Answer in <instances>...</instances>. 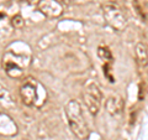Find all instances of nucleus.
<instances>
[{"label":"nucleus","mask_w":148,"mask_h":140,"mask_svg":"<svg viewBox=\"0 0 148 140\" xmlns=\"http://www.w3.org/2000/svg\"><path fill=\"white\" fill-rule=\"evenodd\" d=\"M98 56L101 60H104V61H108V62L112 61V53H111L110 49L106 47V46H99L98 47Z\"/></svg>","instance_id":"nucleus-11"},{"label":"nucleus","mask_w":148,"mask_h":140,"mask_svg":"<svg viewBox=\"0 0 148 140\" xmlns=\"http://www.w3.org/2000/svg\"><path fill=\"white\" fill-rule=\"evenodd\" d=\"M136 61L138 63V67L141 69H146L148 67V51L147 47L143 44H137L135 49Z\"/></svg>","instance_id":"nucleus-9"},{"label":"nucleus","mask_w":148,"mask_h":140,"mask_svg":"<svg viewBox=\"0 0 148 140\" xmlns=\"http://www.w3.org/2000/svg\"><path fill=\"white\" fill-rule=\"evenodd\" d=\"M11 25L15 27V29H21V27L24 26V19L20 15H15L11 19Z\"/></svg>","instance_id":"nucleus-12"},{"label":"nucleus","mask_w":148,"mask_h":140,"mask_svg":"<svg viewBox=\"0 0 148 140\" xmlns=\"http://www.w3.org/2000/svg\"><path fill=\"white\" fill-rule=\"evenodd\" d=\"M103 15L105 21L116 31H123L127 26V17L123 11L115 4L103 5Z\"/></svg>","instance_id":"nucleus-3"},{"label":"nucleus","mask_w":148,"mask_h":140,"mask_svg":"<svg viewBox=\"0 0 148 140\" xmlns=\"http://www.w3.org/2000/svg\"><path fill=\"white\" fill-rule=\"evenodd\" d=\"M20 97L27 107L41 108L47 99V92L38 81L29 78L20 87Z\"/></svg>","instance_id":"nucleus-2"},{"label":"nucleus","mask_w":148,"mask_h":140,"mask_svg":"<svg viewBox=\"0 0 148 140\" xmlns=\"http://www.w3.org/2000/svg\"><path fill=\"white\" fill-rule=\"evenodd\" d=\"M17 133V125L8 114L0 112V135L12 137Z\"/></svg>","instance_id":"nucleus-7"},{"label":"nucleus","mask_w":148,"mask_h":140,"mask_svg":"<svg viewBox=\"0 0 148 140\" xmlns=\"http://www.w3.org/2000/svg\"><path fill=\"white\" fill-rule=\"evenodd\" d=\"M64 110H66L69 128H71L73 134L78 139H82V140H85L89 138L90 130H89V127H88L84 113H83V108L79 102L74 99L69 100Z\"/></svg>","instance_id":"nucleus-1"},{"label":"nucleus","mask_w":148,"mask_h":140,"mask_svg":"<svg viewBox=\"0 0 148 140\" xmlns=\"http://www.w3.org/2000/svg\"><path fill=\"white\" fill-rule=\"evenodd\" d=\"M38 10L47 17H58L63 12V5L57 0H40Z\"/></svg>","instance_id":"nucleus-6"},{"label":"nucleus","mask_w":148,"mask_h":140,"mask_svg":"<svg viewBox=\"0 0 148 140\" xmlns=\"http://www.w3.org/2000/svg\"><path fill=\"white\" fill-rule=\"evenodd\" d=\"M24 57L17 53H14L9 51L3 57V67L5 69L9 77L11 78H21L25 73V62H21L20 60Z\"/></svg>","instance_id":"nucleus-5"},{"label":"nucleus","mask_w":148,"mask_h":140,"mask_svg":"<svg viewBox=\"0 0 148 140\" xmlns=\"http://www.w3.org/2000/svg\"><path fill=\"white\" fill-rule=\"evenodd\" d=\"M84 104L90 114L96 115L103 104V93L96 83H89L84 89Z\"/></svg>","instance_id":"nucleus-4"},{"label":"nucleus","mask_w":148,"mask_h":140,"mask_svg":"<svg viewBox=\"0 0 148 140\" xmlns=\"http://www.w3.org/2000/svg\"><path fill=\"white\" fill-rule=\"evenodd\" d=\"M15 107V102H14L10 92L4 86L0 85V108L3 109H11Z\"/></svg>","instance_id":"nucleus-10"},{"label":"nucleus","mask_w":148,"mask_h":140,"mask_svg":"<svg viewBox=\"0 0 148 140\" xmlns=\"http://www.w3.org/2000/svg\"><path fill=\"white\" fill-rule=\"evenodd\" d=\"M57 1L59 3V4H61V5H68V3H69V0H57Z\"/></svg>","instance_id":"nucleus-13"},{"label":"nucleus","mask_w":148,"mask_h":140,"mask_svg":"<svg viewBox=\"0 0 148 140\" xmlns=\"http://www.w3.org/2000/svg\"><path fill=\"white\" fill-rule=\"evenodd\" d=\"M123 100L120 96H111L108 98L105 103V109L109 114L114 115V116H117L122 113L123 110Z\"/></svg>","instance_id":"nucleus-8"}]
</instances>
